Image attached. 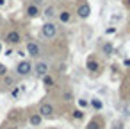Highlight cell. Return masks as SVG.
I'll use <instances>...</instances> for the list:
<instances>
[{
  "instance_id": "cell-27",
  "label": "cell",
  "mask_w": 130,
  "mask_h": 129,
  "mask_svg": "<svg viewBox=\"0 0 130 129\" xmlns=\"http://www.w3.org/2000/svg\"><path fill=\"white\" fill-rule=\"evenodd\" d=\"M36 2V6H39V4H43V0H34Z\"/></svg>"
},
{
  "instance_id": "cell-19",
  "label": "cell",
  "mask_w": 130,
  "mask_h": 129,
  "mask_svg": "<svg viewBox=\"0 0 130 129\" xmlns=\"http://www.w3.org/2000/svg\"><path fill=\"white\" fill-rule=\"evenodd\" d=\"M20 91H22L20 88H13V90H11V97H13V99H18V95H20Z\"/></svg>"
},
{
  "instance_id": "cell-4",
  "label": "cell",
  "mask_w": 130,
  "mask_h": 129,
  "mask_svg": "<svg viewBox=\"0 0 130 129\" xmlns=\"http://www.w3.org/2000/svg\"><path fill=\"white\" fill-rule=\"evenodd\" d=\"M27 54L30 56V57H39L41 56V49H39V45L36 43V41H27Z\"/></svg>"
},
{
  "instance_id": "cell-8",
  "label": "cell",
  "mask_w": 130,
  "mask_h": 129,
  "mask_svg": "<svg viewBox=\"0 0 130 129\" xmlns=\"http://www.w3.org/2000/svg\"><path fill=\"white\" fill-rule=\"evenodd\" d=\"M41 122H43V116H41L39 113H32V115L29 116V124H30L32 127H38Z\"/></svg>"
},
{
  "instance_id": "cell-6",
  "label": "cell",
  "mask_w": 130,
  "mask_h": 129,
  "mask_svg": "<svg viewBox=\"0 0 130 129\" xmlns=\"http://www.w3.org/2000/svg\"><path fill=\"white\" fill-rule=\"evenodd\" d=\"M77 15H78L80 18H87V16L91 15V7H89V4H82V6L78 7Z\"/></svg>"
},
{
  "instance_id": "cell-17",
  "label": "cell",
  "mask_w": 130,
  "mask_h": 129,
  "mask_svg": "<svg viewBox=\"0 0 130 129\" xmlns=\"http://www.w3.org/2000/svg\"><path fill=\"white\" fill-rule=\"evenodd\" d=\"M73 118H75V120H82V118H84V111H82V109H75V111H73Z\"/></svg>"
},
{
  "instance_id": "cell-1",
  "label": "cell",
  "mask_w": 130,
  "mask_h": 129,
  "mask_svg": "<svg viewBox=\"0 0 130 129\" xmlns=\"http://www.w3.org/2000/svg\"><path fill=\"white\" fill-rule=\"evenodd\" d=\"M55 34H57V25H55V24H52V22L43 24V27H41V36H43V38L50 40V38H54Z\"/></svg>"
},
{
  "instance_id": "cell-21",
  "label": "cell",
  "mask_w": 130,
  "mask_h": 129,
  "mask_svg": "<svg viewBox=\"0 0 130 129\" xmlns=\"http://www.w3.org/2000/svg\"><path fill=\"white\" fill-rule=\"evenodd\" d=\"M78 106H80V108H87V106H89V102H87L86 99H78Z\"/></svg>"
},
{
  "instance_id": "cell-7",
  "label": "cell",
  "mask_w": 130,
  "mask_h": 129,
  "mask_svg": "<svg viewBox=\"0 0 130 129\" xmlns=\"http://www.w3.org/2000/svg\"><path fill=\"white\" fill-rule=\"evenodd\" d=\"M6 41L11 43V45H16V43H20V34H18L16 31H11V32L6 36Z\"/></svg>"
},
{
  "instance_id": "cell-22",
  "label": "cell",
  "mask_w": 130,
  "mask_h": 129,
  "mask_svg": "<svg viewBox=\"0 0 130 129\" xmlns=\"http://www.w3.org/2000/svg\"><path fill=\"white\" fill-rule=\"evenodd\" d=\"M62 99H64V100H71L73 97H71V93H70V91H66V93L62 95Z\"/></svg>"
},
{
  "instance_id": "cell-23",
  "label": "cell",
  "mask_w": 130,
  "mask_h": 129,
  "mask_svg": "<svg viewBox=\"0 0 130 129\" xmlns=\"http://www.w3.org/2000/svg\"><path fill=\"white\" fill-rule=\"evenodd\" d=\"M105 32H107V34H114V32H116V27H109Z\"/></svg>"
},
{
  "instance_id": "cell-14",
  "label": "cell",
  "mask_w": 130,
  "mask_h": 129,
  "mask_svg": "<svg viewBox=\"0 0 130 129\" xmlns=\"http://www.w3.org/2000/svg\"><path fill=\"white\" fill-rule=\"evenodd\" d=\"M4 84H6V86H14V84H16V83H14V77L4 75Z\"/></svg>"
},
{
  "instance_id": "cell-25",
  "label": "cell",
  "mask_w": 130,
  "mask_h": 129,
  "mask_svg": "<svg viewBox=\"0 0 130 129\" xmlns=\"http://www.w3.org/2000/svg\"><path fill=\"white\" fill-rule=\"evenodd\" d=\"M123 63H125V66H130V59H125Z\"/></svg>"
},
{
  "instance_id": "cell-12",
  "label": "cell",
  "mask_w": 130,
  "mask_h": 129,
  "mask_svg": "<svg viewBox=\"0 0 130 129\" xmlns=\"http://www.w3.org/2000/svg\"><path fill=\"white\" fill-rule=\"evenodd\" d=\"M91 106H93L96 111H100V109L103 108V102H102L100 99H91Z\"/></svg>"
},
{
  "instance_id": "cell-28",
  "label": "cell",
  "mask_w": 130,
  "mask_h": 129,
  "mask_svg": "<svg viewBox=\"0 0 130 129\" xmlns=\"http://www.w3.org/2000/svg\"><path fill=\"white\" fill-rule=\"evenodd\" d=\"M2 6H6V0H0V7H2Z\"/></svg>"
},
{
  "instance_id": "cell-13",
  "label": "cell",
  "mask_w": 130,
  "mask_h": 129,
  "mask_svg": "<svg viewBox=\"0 0 130 129\" xmlns=\"http://www.w3.org/2000/svg\"><path fill=\"white\" fill-rule=\"evenodd\" d=\"M43 84H45L46 88H52V86H54V77H50V75H45V77H43Z\"/></svg>"
},
{
  "instance_id": "cell-18",
  "label": "cell",
  "mask_w": 130,
  "mask_h": 129,
  "mask_svg": "<svg viewBox=\"0 0 130 129\" xmlns=\"http://www.w3.org/2000/svg\"><path fill=\"white\" fill-rule=\"evenodd\" d=\"M87 129H100V122L94 118V120H91L89 124H87Z\"/></svg>"
},
{
  "instance_id": "cell-11",
  "label": "cell",
  "mask_w": 130,
  "mask_h": 129,
  "mask_svg": "<svg viewBox=\"0 0 130 129\" xmlns=\"http://www.w3.org/2000/svg\"><path fill=\"white\" fill-rule=\"evenodd\" d=\"M86 66H87V70H91V72H96V70L100 68V65H98L94 59H87V65H86Z\"/></svg>"
},
{
  "instance_id": "cell-29",
  "label": "cell",
  "mask_w": 130,
  "mask_h": 129,
  "mask_svg": "<svg viewBox=\"0 0 130 129\" xmlns=\"http://www.w3.org/2000/svg\"><path fill=\"white\" fill-rule=\"evenodd\" d=\"M0 52H2V43H0Z\"/></svg>"
},
{
  "instance_id": "cell-16",
  "label": "cell",
  "mask_w": 130,
  "mask_h": 129,
  "mask_svg": "<svg viewBox=\"0 0 130 129\" xmlns=\"http://www.w3.org/2000/svg\"><path fill=\"white\" fill-rule=\"evenodd\" d=\"M102 50H103V54H105V56H110V54H112V45L107 41V43L103 45V49H102Z\"/></svg>"
},
{
  "instance_id": "cell-3",
  "label": "cell",
  "mask_w": 130,
  "mask_h": 129,
  "mask_svg": "<svg viewBox=\"0 0 130 129\" xmlns=\"http://www.w3.org/2000/svg\"><path fill=\"white\" fill-rule=\"evenodd\" d=\"M32 72H34L39 79H43L45 75H48V65H46L45 61H38L36 65H32Z\"/></svg>"
},
{
  "instance_id": "cell-5",
  "label": "cell",
  "mask_w": 130,
  "mask_h": 129,
  "mask_svg": "<svg viewBox=\"0 0 130 129\" xmlns=\"http://www.w3.org/2000/svg\"><path fill=\"white\" fill-rule=\"evenodd\" d=\"M54 106L50 102H41L39 104V115L41 116H54Z\"/></svg>"
},
{
  "instance_id": "cell-24",
  "label": "cell",
  "mask_w": 130,
  "mask_h": 129,
  "mask_svg": "<svg viewBox=\"0 0 130 129\" xmlns=\"http://www.w3.org/2000/svg\"><path fill=\"white\" fill-rule=\"evenodd\" d=\"M112 129H123V122H118V124H116Z\"/></svg>"
},
{
  "instance_id": "cell-10",
  "label": "cell",
  "mask_w": 130,
  "mask_h": 129,
  "mask_svg": "<svg viewBox=\"0 0 130 129\" xmlns=\"http://www.w3.org/2000/svg\"><path fill=\"white\" fill-rule=\"evenodd\" d=\"M43 15H45V16H46V18L50 20V18H54V16H55L57 13H55V7H54V6H48V7L45 9V13H43Z\"/></svg>"
},
{
  "instance_id": "cell-20",
  "label": "cell",
  "mask_w": 130,
  "mask_h": 129,
  "mask_svg": "<svg viewBox=\"0 0 130 129\" xmlns=\"http://www.w3.org/2000/svg\"><path fill=\"white\" fill-rule=\"evenodd\" d=\"M0 75H2V77H4V75H7V66H6V65H2V63H0Z\"/></svg>"
},
{
  "instance_id": "cell-2",
  "label": "cell",
  "mask_w": 130,
  "mask_h": 129,
  "mask_svg": "<svg viewBox=\"0 0 130 129\" xmlns=\"http://www.w3.org/2000/svg\"><path fill=\"white\" fill-rule=\"evenodd\" d=\"M30 72H32V63H30V61H20V63L16 65V75L27 77Z\"/></svg>"
},
{
  "instance_id": "cell-9",
  "label": "cell",
  "mask_w": 130,
  "mask_h": 129,
  "mask_svg": "<svg viewBox=\"0 0 130 129\" xmlns=\"http://www.w3.org/2000/svg\"><path fill=\"white\" fill-rule=\"evenodd\" d=\"M27 15H29V18H38V16H39V7H38L36 4L29 6V7H27Z\"/></svg>"
},
{
  "instance_id": "cell-26",
  "label": "cell",
  "mask_w": 130,
  "mask_h": 129,
  "mask_svg": "<svg viewBox=\"0 0 130 129\" xmlns=\"http://www.w3.org/2000/svg\"><path fill=\"white\" fill-rule=\"evenodd\" d=\"M6 129H18V127H16V125H7Z\"/></svg>"
},
{
  "instance_id": "cell-15",
  "label": "cell",
  "mask_w": 130,
  "mask_h": 129,
  "mask_svg": "<svg viewBox=\"0 0 130 129\" xmlns=\"http://www.w3.org/2000/svg\"><path fill=\"white\" fill-rule=\"evenodd\" d=\"M59 20H61L62 24H66V22H70V13H68V11H62V13L59 15Z\"/></svg>"
}]
</instances>
